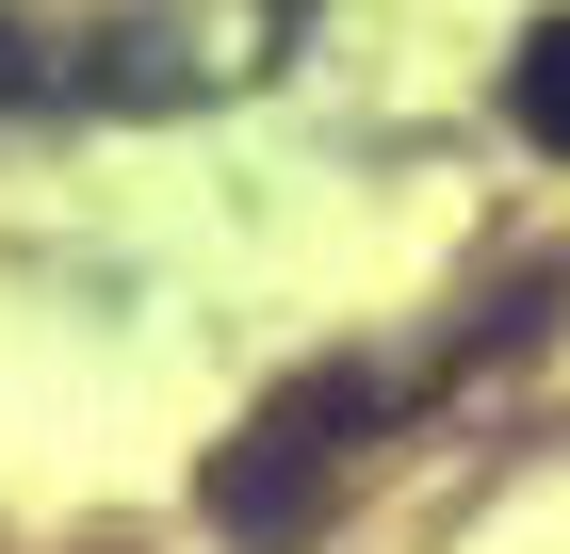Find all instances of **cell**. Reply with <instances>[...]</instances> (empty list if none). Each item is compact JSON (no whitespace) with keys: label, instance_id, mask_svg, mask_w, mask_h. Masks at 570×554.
I'll return each instance as SVG.
<instances>
[{"label":"cell","instance_id":"6da1fadb","mask_svg":"<svg viewBox=\"0 0 570 554\" xmlns=\"http://www.w3.org/2000/svg\"><path fill=\"white\" fill-rule=\"evenodd\" d=\"M358 425H375V376H343V359H326V376H294V391H262V408H245V440L213 457V522H228L245 554H262V538H309V522H326V489L358 473Z\"/></svg>","mask_w":570,"mask_h":554},{"label":"cell","instance_id":"7a4b0ae2","mask_svg":"<svg viewBox=\"0 0 570 554\" xmlns=\"http://www.w3.org/2000/svg\"><path fill=\"white\" fill-rule=\"evenodd\" d=\"M505 115H522L538 147H570V17H538V33H522V66H505Z\"/></svg>","mask_w":570,"mask_h":554},{"label":"cell","instance_id":"3957f363","mask_svg":"<svg viewBox=\"0 0 570 554\" xmlns=\"http://www.w3.org/2000/svg\"><path fill=\"white\" fill-rule=\"evenodd\" d=\"M0 82H17V33H0Z\"/></svg>","mask_w":570,"mask_h":554}]
</instances>
